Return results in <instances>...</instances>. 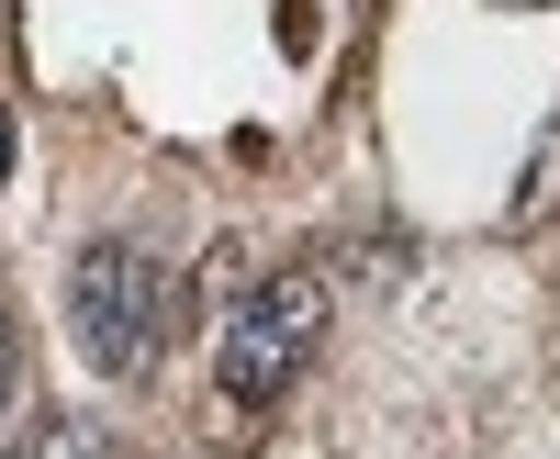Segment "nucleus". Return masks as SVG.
I'll return each instance as SVG.
<instances>
[{
    "instance_id": "1",
    "label": "nucleus",
    "mask_w": 560,
    "mask_h": 459,
    "mask_svg": "<svg viewBox=\"0 0 560 459\" xmlns=\"http://www.w3.org/2000/svg\"><path fill=\"white\" fill-rule=\"evenodd\" d=\"M68 326L90 348V370L113 381H147L158 358L179 348V269L135 236H102L79 269H68Z\"/></svg>"
},
{
    "instance_id": "2",
    "label": "nucleus",
    "mask_w": 560,
    "mask_h": 459,
    "mask_svg": "<svg viewBox=\"0 0 560 459\" xmlns=\"http://www.w3.org/2000/svg\"><path fill=\"white\" fill-rule=\"evenodd\" d=\"M325 348V281L314 269H269L224 303V348H213V381L224 403H280L303 381V358Z\"/></svg>"
},
{
    "instance_id": "3",
    "label": "nucleus",
    "mask_w": 560,
    "mask_h": 459,
    "mask_svg": "<svg viewBox=\"0 0 560 459\" xmlns=\"http://www.w3.org/2000/svg\"><path fill=\"white\" fill-rule=\"evenodd\" d=\"M549 213H560V123L538 134V157H527V179H516V202H504V224H516V236H538Z\"/></svg>"
},
{
    "instance_id": "4",
    "label": "nucleus",
    "mask_w": 560,
    "mask_h": 459,
    "mask_svg": "<svg viewBox=\"0 0 560 459\" xmlns=\"http://www.w3.org/2000/svg\"><path fill=\"white\" fill-rule=\"evenodd\" d=\"M23 459H124V448H113V426H90V415H45Z\"/></svg>"
},
{
    "instance_id": "5",
    "label": "nucleus",
    "mask_w": 560,
    "mask_h": 459,
    "mask_svg": "<svg viewBox=\"0 0 560 459\" xmlns=\"http://www.w3.org/2000/svg\"><path fill=\"white\" fill-rule=\"evenodd\" d=\"M12 381H23V337H12V314H0V415H12Z\"/></svg>"
},
{
    "instance_id": "6",
    "label": "nucleus",
    "mask_w": 560,
    "mask_h": 459,
    "mask_svg": "<svg viewBox=\"0 0 560 459\" xmlns=\"http://www.w3.org/2000/svg\"><path fill=\"white\" fill-rule=\"evenodd\" d=\"M0 179H12V113H0Z\"/></svg>"
}]
</instances>
